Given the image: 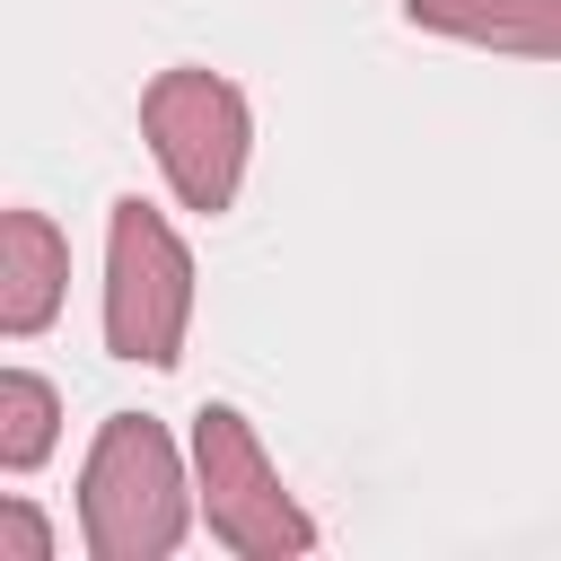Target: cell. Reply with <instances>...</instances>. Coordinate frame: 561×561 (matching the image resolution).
<instances>
[{"mask_svg":"<svg viewBox=\"0 0 561 561\" xmlns=\"http://www.w3.org/2000/svg\"><path fill=\"white\" fill-rule=\"evenodd\" d=\"M193 491L175 465V438L149 412H114L79 465V535L96 561H167L184 543Z\"/></svg>","mask_w":561,"mask_h":561,"instance_id":"1","label":"cell"},{"mask_svg":"<svg viewBox=\"0 0 561 561\" xmlns=\"http://www.w3.org/2000/svg\"><path fill=\"white\" fill-rule=\"evenodd\" d=\"M184 316H193V254L140 193H123L105 228V351L140 368H175Z\"/></svg>","mask_w":561,"mask_h":561,"instance_id":"2","label":"cell"},{"mask_svg":"<svg viewBox=\"0 0 561 561\" xmlns=\"http://www.w3.org/2000/svg\"><path fill=\"white\" fill-rule=\"evenodd\" d=\"M140 131H149V149H158V167H167L184 210L219 219L237 202L245 149H254V114L219 70H158L140 88Z\"/></svg>","mask_w":561,"mask_h":561,"instance_id":"3","label":"cell"},{"mask_svg":"<svg viewBox=\"0 0 561 561\" xmlns=\"http://www.w3.org/2000/svg\"><path fill=\"white\" fill-rule=\"evenodd\" d=\"M193 473H202V517L228 552L245 561H280V552H316V517L280 491L254 421L237 403H202L193 421Z\"/></svg>","mask_w":561,"mask_h":561,"instance_id":"4","label":"cell"},{"mask_svg":"<svg viewBox=\"0 0 561 561\" xmlns=\"http://www.w3.org/2000/svg\"><path fill=\"white\" fill-rule=\"evenodd\" d=\"M61 289H70V245H61V228L18 202V210L0 219V333H9V342L44 333V324L61 316Z\"/></svg>","mask_w":561,"mask_h":561,"instance_id":"5","label":"cell"},{"mask_svg":"<svg viewBox=\"0 0 561 561\" xmlns=\"http://www.w3.org/2000/svg\"><path fill=\"white\" fill-rule=\"evenodd\" d=\"M403 9H412V26L456 35V44L561 61V0H403Z\"/></svg>","mask_w":561,"mask_h":561,"instance_id":"6","label":"cell"},{"mask_svg":"<svg viewBox=\"0 0 561 561\" xmlns=\"http://www.w3.org/2000/svg\"><path fill=\"white\" fill-rule=\"evenodd\" d=\"M53 430H61V394L35 368H9L0 377V473H35L53 456Z\"/></svg>","mask_w":561,"mask_h":561,"instance_id":"7","label":"cell"},{"mask_svg":"<svg viewBox=\"0 0 561 561\" xmlns=\"http://www.w3.org/2000/svg\"><path fill=\"white\" fill-rule=\"evenodd\" d=\"M0 561H53V526L26 500H0Z\"/></svg>","mask_w":561,"mask_h":561,"instance_id":"8","label":"cell"}]
</instances>
